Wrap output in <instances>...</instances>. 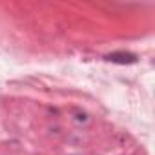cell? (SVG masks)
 <instances>
[{
	"label": "cell",
	"mask_w": 155,
	"mask_h": 155,
	"mask_svg": "<svg viewBox=\"0 0 155 155\" xmlns=\"http://www.w3.org/2000/svg\"><path fill=\"white\" fill-rule=\"evenodd\" d=\"M106 60H108V62H113V64H135V62H137V57H135L133 53L115 51V53L106 55Z\"/></svg>",
	"instance_id": "6da1fadb"
}]
</instances>
